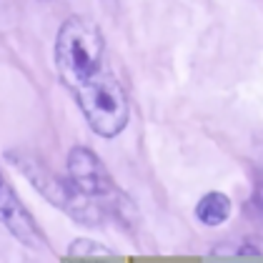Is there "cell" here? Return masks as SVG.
<instances>
[{
    "mask_svg": "<svg viewBox=\"0 0 263 263\" xmlns=\"http://www.w3.org/2000/svg\"><path fill=\"white\" fill-rule=\"evenodd\" d=\"M53 61L61 83L73 93L83 83L101 76L105 65V38L96 23L85 18H68L58 28Z\"/></svg>",
    "mask_w": 263,
    "mask_h": 263,
    "instance_id": "6da1fadb",
    "label": "cell"
},
{
    "mask_svg": "<svg viewBox=\"0 0 263 263\" xmlns=\"http://www.w3.org/2000/svg\"><path fill=\"white\" fill-rule=\"evenodd\" d=\"M65 171L70 183L101 211L103 218H116L121 223H130L136 218L130 198L123 193L96 151H90L88 145H73L65 158Z\"/></svg>",
    "mask_w": 263,
    "mask_h": 263,
    "instance_id": "7a4b0ae2",
    "label": "cell"
},
{
    "mask_svg": "<svg viewBox=\"0 0 263 263\" xmlns=\"http://www.w3.org/2000/svg\"><path fill=\"white\" fill-rule=\"evenodd\" d=\"M231 213H233V203L231 198L223 193V191H208V193H203L198 203H196V208H193V216H196V221L205 226V228H218L223 223L231 218Z\"/></svg>",
    "mask_w": 263,
    "mask_h": 263,
    "instance_id": "8992f818",
    "label": "cell"
},
{
    "mask_svg": "<svg viewBox=\"0 0 263 263\" xmlns=\"http://www.w3.org/2000/svg\"><path fill=\"white\" fill-rule=\"evenodd\" d=\"M8 161L13 163L23 176L30 181V185L41 193L50 205H55L65 216H70L76 223L83 226H101L103 213L83 196L81 191L70 183V178H63L55 173L45 161L28 151H8Z\"/></svg>",
    "mask_w": 263,
    "mask_h": 263,
    "instance_id": "3957f363",
    "label": "cell"
},
{
    "mask_svg": "<svg viewBox=\"0 0 263 263\" xmlns=\"http://www.w3.org/2000/svg\"><path fill=\"white\" fill-rule=\"evenodd\" d=\"M73 98L78 103L88 128L98 138L110 141L125 130L128 118H130V105H128L123 83L116 78L110 68H105L101 76L76 88Z\"/></svg>",
    "mask_w": 263,
    "mask_h": 263,
    "instance_id": "277c9868",
    "label": "cell"
},
{
    "mask_svg": "<svg viewBox=\"0 0 263 263\" xmlns=\"http://www.w3.org/2000/svg\"><path fill=\"white\" fill-rule=\"evenodd\" d=\"M0 226L25 248H33V251L48 248V238L43 228L35 223L33 213L25 208V203L18 198L15 188L5 181L3 171H0Z\"/></svg>",
    "mask_w": 263,
    "mask_h": 263,
    "instance_id": "5b68a950",
    "label": "cell"
}]
</instances>
